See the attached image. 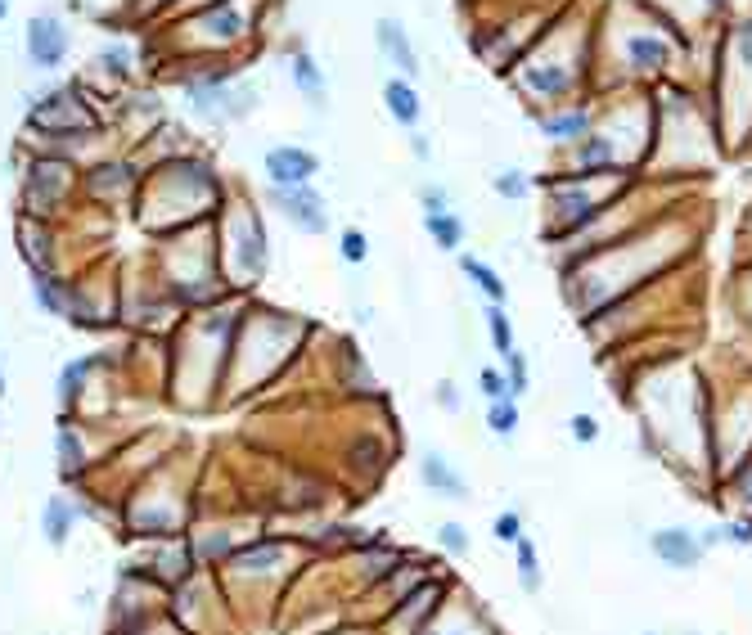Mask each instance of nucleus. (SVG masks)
I'll use <instances>...</instances> for the list:
<instances>
[{
	"label": "nucleus",
	"instance_id": "obj_1",
	"mask_svg": "<svg viewBox=\"0 0 752 635\" xmlns=\"http://www.w3.org/2000/svg\"><path fill=\"white\" fill-rule=\"evenodd\" d=\"M262 167L275 190H293V185H307L311 176L320 172V158L302 145H275V149H266Z\"/></svg>",
	"mask_w": 752,
	"mask_h": 635
},
{
	"label": "nucleus",
	"instance_id": "obj_2",
	"mask_svg": "<svg viewBox=\"0 0 752 635\" xmlns=\"http://www.w3.org/2000/svg\"><path fill=\"white\" fill-rule=\"evenodd\" d=\"M275 208H280L298 230H307V235H325V230H329V208H325V199H320L311 185L275 190Z\"/></svg>",
	"mask_w": 752,
	"mask_h": 635
},
{
	"label": "nucleus",
	"instance_id": "obj_3",
	"mask_svg": "<svg viewBox=\"0 0 752 635\" xmlns=\"http://www.w3.org/2000/svg\"><path fill=\"white\" fill-rule=\"evenodd\" d=\"M649 550L658 554L662 568H698L703 563V541H698L689 527H658V532L649 536Z\"/></svg>",
	"mask_w": 752,
	"mask_h": 635
},
{
	"label": "nucleus",
	"instance_id": "obj_4",
	"mask_svg": "<svg viewBox=\"0 0 752 635\" xmlns=\"http://www.w3.org/2000/svg\"><path fill=\"white\" fill-rule=\"evenodd\" d=\"M68 55V32L55 19H32L28 23V59L41 68H55Z\"/></svg>",
	"mask_w": 752,
	"mask_h": 635
},
{
	"label": "nucleus",
	"instance_id": "obj_5",
	"mask_svg": "<svg viewBox=\"0 0 752 635\" xmlns=\"http://www.w3.org/2000/svg\"><path fill=\"white\" fill-rule=\"evenodd\" d=\"M374 41H379V50L392 59V64L401 68L406 77H419V59H415V46H410L406 28H401L397 19H379L374 23Z\"/></svg>",
	"mask_w": 752,
	"mask_h": 635
},
{
	"label": "nucleus",
	"instance_id": "obj_6",
	"mask_svg": "<svg viewBox=\"0 0 752 635\" xmlns=\"http://www.w3.org/2000/svg\"><path fill=\"white\" fill-rule=\"evenodd\" d=\"M419 478L428 482V491H437L442 500H469V482L460 478V473L446 464V455L428 451L424 460H419Z\"/></svg>",
	"mask_w": 752,
	"mask_h": 635
},
{
	"label": "nucleus",
	"instance_id": "obj_7",
	"mask_svg": "<svg viewBox=\"0 0 752 635\" xmlns=\"http://www.w3.org/2000/svg\"><path fill=\"white\" fill-rule=\"evenodd\" d=\"M383 109L401 122V127H419V113H424V100L410 82H388L383 86Z\"/></svg>",
	"mask_w": 752,
	"mask_h": 635
},
{
	"label": "nucleus",
	"instance_id": "obj_8",
	"mask_svg": "<svg viewBox=\"0 0 752 635\" xmlns=\"http://www.w3.org/2000/svg\"><path fill=\"white\" fill-rule=\"evenodd\" d=\"M73 527H77V505L68 496H55L46 505V514H41V532H46V541L50 545H68Z\"/></svg>",
	"mask_w": 752,
	"mask_h": 635
},
{
	"label": "nucleus",
	"instance_id": "obj_9",
	"mask_svg": "<svg viewBox=\"0 0 752 635\" xmlns=\"http://www.w3.org/2000/svg\"><path fill=\"white\" fill-rule=\"evenodd\" d=\"M460 271L469 275L473 284H478V289H482V298H487L491 307H505V302H509V289H505V280H500V275L491 271V266L482 262V257L464 253V257H460Z\"/></svg>",
	"mask_w": 752,
	"mask_h": 635
},
{
	"label": "nucleus",
	"instance_id": "obj_10",
	"mask_svg": "<svg viewBox=\"0 0 752 635\" xmlns=\"http://www.w3.org/2000/svg\"><path fill=\"white\" fill-rule=\"evenodd\" d=\"M293 82H298V91L307 95V104L325 109V91H329V82H325V73H320V64H316L311 55H298V59H293Z\"/></svg>",
	"mask_w": 752,
	"mask_h": 635
},
{
	"label": "nucleus",
	"instance_id": "obj_11",
	"mask_svg": "<svg viewBox=\"0 0 752 635\" xmlns=\"http://www.w3.org/2000/svg\"><path fill=\"white\" fill-rule=\"evenodd\" d=\"M541 131H545L550 140H559V145H572V140L581 145V140L590 136V113L577 109V113H559V118H545Z\"/></svg>",
	"mask_w": 752,
	"mask_h": 635
},
{
	"label": "nucleus",
	"instance_id": "obj_12",
	"mask_svg": "<svg viewBox=\"0 0 752 635\" xmlns=\"http://www.w3.org/2000/svg\"><path fill=\"white\" fill-rule=\"evenodd\" d=\"M32 293H37V302L50 311V316H73V311H68V289L50 280L46 271H32Z\"/></svg>",
	"mask_w": 752,
	"mask_h": 635
},
{
	"label": "nucleus",
	"instance_id": "obj_13",
	"mask_svg": "<svg viewBox=\"0 0 752 635\" xmlns=\"http://www.w3.org/2000/svg\"><path fill=\"white\" fill-rule=\"evenodd\" d=\"M514 559H518V563H514V568H518V586H523L527 595H536L545 577H541V559H536V545L527 541V536L514 545Z\"/></svg>",
	"mask_w": 752,
	"mask_h": 635
},
{
	"label": "nucleus",
	"instance_id": "obj_14",
	"mask_svg": "<svg viewBox=\"0 0 752 635\" xmlns=\"http://www.w3.org/2000/svg\"><path fill=\"white\" fill-rule=\"evenodd\" d=\"M424 226H428V239H437L442 253H455V248H460V239H464V221L460 217L437 212V217H424Z\"/></svg>",
	"mask_w": 752,
	"mask_h": 635
},
{
	"label": "nucleus",
	"instance_id": "obj_15",
	"mask_svg": "<svg viewBox=\"0 0 752 635\" xmlns=\"http://www.w3.org/2000/svg\"><path fill=\"white\" fill-rule=\"evenodd\" d=\"M518 419H523V415H518V401L514 397H509V401H491V406H487V428L500 437V442H509V437L518 433Z\"/></svg>",
	"mask_w": 752,
	"mask_h": 635
},
{
	"label": "nucleus",
	"instance_id": "obj_16",
	"mask_svg": "<svg viewBox=\"0 0 752 635\" xmlns=\"http://www.w3.org/2000/svg\"><path fill=\"white\" fill-rule=\"evenodd\" d=\"M55 446H59V469L68 473V478H77V473H82V433H77V428H59V437H55Z\"/></svg>",
	"mask_w": 752,
	"mask_h": 635
},
{
	"label": "nucleus",
	"instance_id": "obj_17",
	"mask_svg": "<svg viewBox=\"0 0 752 635\" xmlns=\"http://www.w3.org/2000/svg\"><path fill=\"white\" fill-rule=\"evenodd\" d=\"M487 329H491V347H496L500 356L518 352V347H514V325H509L505 307H491V302H487Z\"/></svg>",
	"mask_w": 752,
	"mask_h": 635
},
{
	"label": "nucleus",
	"instance_id": "obj_18",
	"mask_svg": "<svg viewBox=\"0 0 752 635\" xmlns=\"http://www.w3.org/2000/svg\"><path fill=\"white\" fill-rule=\"evenodd\" d=\"M32 185H37V199L55 203V199H59V190H64V167H59V163H41V167H32Z\"/></svg>",
	"mask_w": 752,
	"mask_h": 635
},
{
	"label": "nucleus",
	"instance_id": "obj_19",
	"mask_svg": "<svg viewBox=\"0 0 752 635\" xmlns=\"http://www.w3.org/2000/svg\"><path fill=\"white\" fill-rule=\"evenodd\" d=\"M568 82L572 77L563 73V68H532V73H527V86H532L536 95H563Z\"/></svg>",
	"mask_w": 752,
	"mask_h": 635
},
{
	"label": "nucleus",
	"instance_id": "obj_20",
	"mask_svg": "<svg viewBox=\"0 0 752 635\" xmlns=\"http://www.w3.org/2000/svg\"><path fill=\"white\" fill-rule=\"evenodd\" d=\"M577 158H581L586 172H599V163L613 158V140H608V136H586V140H581V149H577Z\"/></svg>",
	"mask_w": 752,
	"mask_h": 635
},
{
	"label": "nucleus",
	"instance_id": "obj_21",
	"mask_svg": "<svg viewBox=\"0 0 752 635\" xmlns=\"http://www.w3.org/2000/svg\"><path fill=\"white\" fill-rule=\"evenodd\" d=\"M86 370H91V361H73V365H64V374H59V401H64V406H73V401L82 397V379H86Z\"/></svg>",
	"mask_w": 752,
	"mask_h": 635
},
{
	"label": "nucleus",
	"instance_id": "obj_22",
	"mask_svg": "<svg viewBox=\"0 0 752 635\" xmlns=\"http://www.w3.org/2000/svg\"><path fill=\"white\" fill-rule=\"evenodd\" d=\"M671 50H667V41H653V37H635L631 41V59L640 68H653V64H662Z\"/></svg>",
	"mask_w": 752,
	"mask_h": 635
},
{
	"label": "nucleus",
	"instance_id": "obj_23",
	"mask_svg": "<svg viewBox=\"0 0 752 635\" xmlns=\"http://www.w3.org/2000/svg\"><path fill=\"white\" fill-rule=\"evenodd\" d=\"M491 536L505 545H518L523 541V514L518 509H505V514H496V523H491Z\"/></svg>",
	"mask_w": 752,
	"mask_h": 635
},
{
	"label": "nucleus",
	"instance_id": "obj_24",
	"mask_svg": "<svg viewBox=\"0 0 752 635\" xmlns=\"http://www.w3.org/2000/svg\"><path fill=\"white\" fill-rule=\"evenodd\" d=\"M437 545H442L446 554H469V527L464 523H442L437 527Z\"/></svg>",
	"mask_w": 752,
	"mask_h": 635
},
{
	"label": "nucleus",
	"instance_id": "obj_25",
	"mask_svg": "<svg viewBox=\"0 0 752 635\" xmlns=\"http://www.w3.org/2000/svg\"><path fill=\"white\" fill-rule=\"evenodd\" d=\"M505 379H509V392H514V397H527V388H532V379H527V356L523 352H509L505 356Z\"/></svg>",
	"mask_w": 752,
	"mask_h": 635
},
{
	"label": "nucleus",
	"instance_id": "obj_26",
	"mask_svg": "<svg viewBox=\"0 0 752 635\" xmlns=\"http://www.w3.org/2000/svg\"><path fill=\"white\" fill-rule=\"evenodd\" d=\"M478 388H482V397H487V406H491V401H509V397H514V392H509V379L500 370H482L478 374Z\"/></svg>",
	"mask_w": 752,
	"mask_h": 635
},
{
	"label": "nucleus",
	"instance_id": "obj_27",
	"mask_svg": "<svg viewBox=\"0 0 752 635\" xmlns=\"http://www.w3.org/2000/svg\"><path fill=\"white\" fill-rule=\"evenodd\" d=\"M491 185H496V194H500V199H509V203H523L527 199V176L523 172H500Z\"/></svg>",
	"mask_w": 752,
	"mask_h": 635
},
{
	"label": "nucleus",
	"instance_id": "obj_28",
	"mask_svg": "<svg viewBox=\"0 0 752 635\" xmlns=\"http://www.w3.org/2000/svg\"><path fill=\"white\" fill-rule=\"evenodd\" d=\"M338 253H343V262H352V266H361L365 257H370V239L361 235V230H347L343 239H338Z\"/></svg>",
	"mask_w": 752,
	"mask_h": 635
},
{
	"label": "nucleus",
	"instance_id": "obj_29",
	"mask_svg": "<svg viewBox=\"0 0 752 635\" xmlns=\"http://www.w3.org/2000/svg\"><path fill=\"white\" fill-rule=\"evenodd\" d=\"M271 559H284L280 545H266V550H244V554H239V568L262 572V568H271Z\"/></svg>",
	"mask_w": 752,
	"mask_h": 635
},
{
	"label": "nucleus",
	"instance_id": "obj_30",
	"mask_svg": "<svg viewBox=\"0 0 752 635\" xmlns=\"http://www.w3.org/2000/svg\"><path fill=\"white\" fill-rule=\"evenodd\" d=\"M419 208H424V217L451 212V208H446V190H442V185H419Z\"/></svg>",
	"mask_w": 752,
	"mask_h": 635
},
{
	"label": "nucleus",
	"instance_id": "obj_31",
	"mask_svg": "<svg viewBox=\"0 0 752 635\" xmlns=\"http://www.w3.org/2000/svg\"><path fill=\"white\" fill-rule=\"evenodd\" d=\"M572 437H577V442H595V437H599V428H595V419H590V415H572Z\"/></svg>",
	"mask_w": 752,
	"mask_h": 635
},
{
	"label": "nucleus",
	"instance_id": "obj_32",
	"mask_svg": "<svg viewBox=\"0 0 752 635\" xmlns=\"http://www.w3.org/2000/svg\"><path fill=\"white\" fill-rule=\"evenodd\" d=\"M725 541H730V545H752V523H748V518L725 523Z\"/></svg>",
	"mask_w": 752,
	"mask_h": 635
},
{
	"label": "nucleus",
	"instance_id": "obj_33",
	"mask_svg": "<svg viewBox=\"0 0 752 635\" xmlns=\"http://www.w3.org/2000/svg\"><path fill=\"white\" fill-rule=\"evenodd\" d=\"M698 541H703V550H712V545H730V541H725V527H707Z\"/></svg>",
	"mask_w": 752,
	"mask_h": 635
},
{
	"label": "nucleus",
	"instance_id": "obj_34",
	"mask_svg": "<svg viewBox=\"0 0 752 635\" xmlns=\"http://www.w3.org/2000/svg\"><path fill=\"white\" fill-rule=\"evenodd\" d=\"M437 401H442L446 410H455V406H460V397H455V388H451V383H437Z\"/></svg>",
	"mask_w": 752,
	"mask_h": 635
},
{
	"label": "nucleus",
	"instance_id": "obj_35",
	"mask_svg": "<svg viewBox=\"0 0 752 635\" xmlns=\"http://www.w3.org/2000/svg\"><path fill=\"white\" fill-rule=\"evenodd\" d=\"M5 10H10V0H0V19H5Z\"/></svg>",
	"mask_w": 752,
	"mask_h": 635
},
{
	"label": "nucleus",
	"instance_id": "obj_36",
	"mask_svg": "<svg viewBox=\"0 0 752 635\" xmlns=\"http://www.w3.org/2000/svg\"><path fill=\"white\" fill-rule=\"evenodd\" d=\"M0 397H5V370H0Z\"/></svg>",
	"mask_w": 752,
	"mask_h": 635
},
{
	"label": "nucleus",
	"instance_id": "obj_37",
	"mask_svg": "<svg viewBox=\"0 0 752 635\" xmlns=\"http://www.w3.org/2000/svg\"><path fill=\"white\" fill-rule=\"evenodd\" d=\"M424 635H442V631H424Z\"/></svg>",
	"mask_w": 752,
	"mask_h": 635
},
{
	"label": "nucleus",
	"instance_id": "obj_38",
	"mask_svg": "<svg viewBox=\"0 0 752 635\" xmlns=\"http://www.w3.org/2000/svg\"><path fill=\"white\" fill-rule=\"evenodd\" d=\"M451 635H464V631H451Z\"/></svg>",
	"mask_w": 752,
	"mask_h": 635
},
{
	"label": "nucleus",
	"instance_id": "obj_39",
	"mask_svg": "<svg viewBox=\"0 0 752 635\" xmlns=\"http://www.w3.org/2000/svg\"><path fill=\"white\" fill-rule=\"evenodd\" d=\"M716 5H721V0H716Z\"/></svg>",
	"mask_w": 752,
	"mask_h": 635
},
{
	"label": "nucleus",
	"instance_id": "obj_40",
	"mask_svg": "<svg viewBox=\"0 0 752 635\" xmlns=\"http://www.w3.org/2000/svg\"><path fill=\"white\" fill-rule=\"evenodd\" d=\"M644 635H649V631H644Z\"/></svg>",
	"mask_w": 752,
	"mask_h": 635
}]
</instances>
